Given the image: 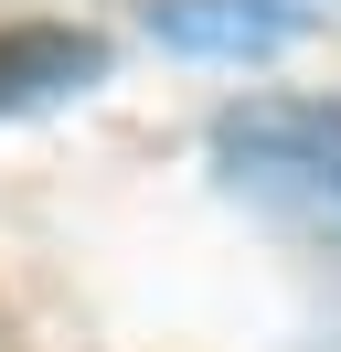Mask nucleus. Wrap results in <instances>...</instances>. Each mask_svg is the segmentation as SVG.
I'll return each mask as SVG.
<instances>
[{
	"label": "nucleus",
	"instance_id": "obj_1",
	"mask_svg": "<svg viewBox=\"0 0 341 352\" xmlns=\"http://www.w3.org/2000/svg\"><path fill=\"white\" fill-rule=\"evenodd\" d=\"M224 192L288 235H341V107H234L213 129Z\"/></svg>",
	"mask_w": 341,
	"mask_h": 352
},
{
	"label": "nucleus",
	"instance_id": "obj_2",
	"mask_svg": "<svg viewBox=\"0 0 341 352\" xmlns=\"http://www.w3.org/2000/svg\"><path fill=\"white\" fill-rule=\"evenodd\" d=\"M96 75H107V43H96V32H64V22H11V32H0V118L54 107V96L96 86Z\"/></svg>",
	"mask_w": 341,
	"mask_h": 352
},
{
	"label": "nucleus",
	"instance_id": "obj_3",
	"mask_svg": "<svg viewBox=\"0 0 341 352\" xmlns=\"http://www.w3.org/2000/svg\"><path fill=\"white\" fill-rule=\"evenodd\" d=\"M160 32L182 54H277L288 43V22L256 0H160Z\"/></svg>",
	"mask_w": 341,
	"mask_h": 352
}]
</instances>
